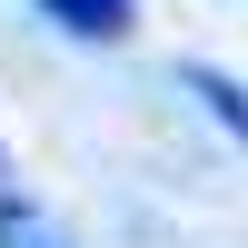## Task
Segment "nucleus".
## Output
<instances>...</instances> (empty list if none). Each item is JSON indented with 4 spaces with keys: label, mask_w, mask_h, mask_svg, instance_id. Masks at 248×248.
<instances>
[{
    "label": "nucleus",
    "mask_w": 248,
    "mask_h": 248,
    "mask_svg": "<svg viewBox=\"0 0 248 248\" xmlns=\"http://www.w3.org/2000/svg\"><path fill=\"white\" fill-rule=\"evenodd\" d=\"M0 248H70V238H60L50 218L30 209V199H10V189H0Z\"/></svg>",
    "instance_id": "7ed1b4c3"
},
{
    "label": "nucleus",
    "mask_w": 248,
    "mask_h": 248,
    "mask_svg": "<svg viewBox=\"0 0 248 248\" xmlns=\"http://www.w3.org/2000/svg\"><path fill=\"white\" fill-rule=\"evenodd\" d=\"M40 20H60L70 40H129V0H40Z\"/></svg>",
    "instance_id": "f03ea898"
},
{
    "label": "nucleus",
    "mask_w": 248,
    "mask_h": 248,
    "mask_svg": "<svg viewBox=\"0 0 248 248\" xmlns=\"http://www.w3.org/2000/svg\"><path fill=\"white\" fill-rule=\"evenodd\" d=\"M179 90H189L199 109H209L218 129H229L238 149H248V79H229V70H209V60H189V70H179Z\"/></svg>",
    "instance_id": "f257e3e1"
},
{
    "label": "nucleus",
    "mask_w": 248,
    "mask_h": 248,
    "mask_svg": "<svg viewBox=\"0 0 248 248\" xmlns=\"http://www.w3.org/2000/svg\"><path fill=\"white\" fill-rule=\"evenodd\" d=\"M0 179H10V159H0Z\"/></svg>",
    "instance_id": "20e7f679"
}]
</instances>
